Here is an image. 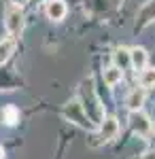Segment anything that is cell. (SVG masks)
Wrapping results in <instances>:
<instances>
[{"mask_svg": "<svg viewBox=\"0 0 155 159\" xmlns=\"http://www.w3.org/2000/svg\"><path fill=\"white\" fill-rule=\"evenodd\" d=\"M144 159H155V153H147V155H144Z\"/></svg>", "mask_w": 155, "mask_h": 159, "instance_id": "5bb4252c", "label": "cell"}, {"mask_svg": "<svg viewBox=\"0 0 155 159\" xmlns=\"http://www.w3.org/2000/svg\"><path fill=\"white\" fill-rule=\"evenodd\" d=\"M130 57H132V66L136 70H144V66H147V51L136 47V49L130 51Z\"/></svg>", "mask_w": 155, "mask_h": 159, "instance_id": "ba28073f", "label": "cell"}, {"mask_svg": "<svg viewBox=\"0 0 155 159\" xmlns=\"http://www.w3.org/2000/svg\"><path fill=\"white\" fill-rule=\"evenodd\" d=\"M11 2H13V7H24L28 0H11Z\"/></svg>", "mask_w": 155, "mask_h": 159, "instance_id": "4fadbf2b", "label": "cell"}, {"mask_svg": "<svg viewBox=\"0 0 155 159\" xmlns=\"http://www.w3.org/2000/svg\"><path fill=\"white\" fill-rule=\"evenodd\" d=\"M64 117H66L68 121L77 123L79 127H92V121H89V117H87V112H85L83 104H79V102H68V104L64 106Z\"/></svg>", "mask_w": 155, "mask_h": 159, "instance_id": "3957f363", "label": "cell"}, {"mask_svg": "<svg viewBox=\"0 0 155 159\" xmlns=\"http://www.w3.org/2000/svg\"><path fill=\"white\" fill-rule=\"evenodd\" d=\"M2 155H4V151H2V147H0V159H2Z\"/></svg>", "mask_w": 155, "mask_h": 159, "instance_id": "9a60e30c", "label": "cell"}, {"mask_svg": "<svg viewBox=\"0 0 155 159\" xmlns=\"http://www.w3.org/2000/svg\"><path fill=\"white\" fill-rule=\"evenodd\" d=\"M81 96H83V108L87 112V117H89V121L92 123H102L106 117L102 115V104H100V100L96 96L94 91V85H92V81H83L81 83Z\"/></svg>", "mask_w": 155, "mask_h": 159, "instance_id": "6da1fadb", "label": "cell"}, {"mask_svg": "<svg viewBox=\"0 0 155 159\" xmlns=\"http://www.w3.org/2000/svg\"><path fill=\"white\" fill-rule=\"evenodd\" d=\"M117 134H119V121L115 117H106L104 121L100 123V132L94 138H100V142H108V140H113Z\"/></svg>", "mask_w": 155, "mask_h": 159, "instance_id": "277c9868", "label": "cell"}, {"mask_svg": "<svg viewBox=\"0 0 155 159\" xmlns=\"http://www.w3.org/2000/svg\"><path fill=\"white\" fill-rule=\"evenodd\" d=\"M138 81H140L143 87H155V68H147V70H143L140 76H138Z\"/></svg>", "mask_w": 155, "mask_h": 159, "instance_id": "7c38bea8", "label": "cell"}, {"mask_svg": "<svg viewBox=\"0 0 155 159\" xmlns=\"http://www.w3.org/2000/svg\"><path fill=\"white\" fill-rule=\"evenodd\" d=\"M121 76H123V70H119L117 66H110L104 70V81H106V85H117L121 81Z\"/></svg>", "mask_w": 155, "mask_h": 159, "instance_id": "30bf717a", "label": "cell"}, {"mask_svg": "<svg viewBox=\"0 0 155 159\" xmlns=\"http://www.w3.org/2000/svg\"><path fill=\"white\" fill-rule=\"evenodd\" d=\"M113 60H115V64H117V68H119V70L132 66L130 51H125V49H117V51H115V55H113Z\"/></svg>", "mask_w": 155, "mask_h": 159, "instance_id": "9c48e42d", "label": "cell"}, {"mask_svg": "<svg viewBox=\"0 0 155 159\" xmlns=\"http://www.w3.org/2000/svg\"><path fill=\"white\" fill-rule=\"evenodd\" d=\"M45 13L51 21H62L66 17V4L64 0H49L47 7H45Z\"/></svg>", "mask_w": 155, "mask_h": 159, "instance_id": "5b68a950", "label": "cell"}, {"mask_svg": "<svg viewBox=\"0 0 155 159\" xmlns=\"http://www.w3.org/2000/svg\"><path fill=\"white\" fill-rule=\"evenodd\" d=\"M4 28H7V32L11 34V36H17L19 32H21V28H24V13L19 7H7V11H4Z\"/></svg>", "mask_w": 155, "mask_h": 159, "instance_id": "7a4b0ae2", "label": "cell"}, {"mask_svg": "<svg viewBox=\"0 0 155 159\" xmlns=\"http://www.w3.org/2000/svg\"><path fill=\"white\" fill-rule=\"evenodd\" d=\"M13 49H15V43H13L11 38H7V40H0V64H4V61L11 57Z\"/></svg>", "mask_w": 155, "mask_h": 159, "instance_id": "8fae6325", "label": "cell"}, {"mask_svg": "<svg viewBox=\"0 0 155 159\" xmlns=\"http://www.w3.org/2000/svg\"><path fill=\"white\" fill-rule=\"evenodd\" d=\"M143 102H144V91H143V89H134V91H130V96H128V100H125L128 108L134 110V112H138V110H140Z\"/></svg>", "mask_w": 155, "mask_h": 159, "instance_id": "52a82bcc", "label": "cell"}, {"mask_svg": "<svg viewBox=\"0 0 155 159\" xmlns=\"http://www.w3.org/2000/svg\"><path fill=\"white\" fill-rule=\"evenodd\" d=\"M130 123H132V127H134V132H138V134H147L151 129V123H149V119L144 117L143 112H132Z\"/></svg>", "mask_w": 155, "mask_h": 159, "instance_id": "8992f818", "label": "cell"}]
</instances>
